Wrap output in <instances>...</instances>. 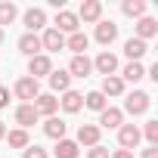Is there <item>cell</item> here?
I'll list each match as a JSON object with an SVG mask.
<instances>
[{"label": "cell", "instance_id": "cell-33", "mask_svg": "<svg viewBox=\"0 0 158 158\" xmlns=\"http://www.w3.org/2000/svg\"><path fill=\"white\" fill-rule=\"evenodd\" d=\"M6 106H10V90L0 87V109H6Z\"/></svg>", "mask_w": 158, "mask_h": 158}, {"label": "cell", "instance_id": "cell-6", "mask_svg": "<svg viewBox=\"0 0 158 158\" xmlns=\"http://www.w3.org/2000/svg\"><path fill=\"white\" fill-rule=\"evenodd\" d=\"M139 139H143V133H139L136 124H121V127H118V143H121V149L133 152V149L139 146Z\"/></svg>", "mask_w": 158, "mask_h": 158}, {"label": "cell", "instance_id": "cell-12", "mask_svg": "<svg viewBox=\"0 0 158 158\" xmlns=\"http://www.w3.org/2000/svg\"><path fill=\"white\" fill-rule=\"evenodd\" d=\"M40 47H44L47 53H59V50H65V34H59L56 28H44V34H40Z\"/></svg>", "mask_w": 158, "mask_h": 158}, {"label": "cell", "instance_id": "cell-4", "mask_svg": "<svg viewBox=\"0 0 158 158\" xmlns=\"http://www.w3.org/2000/svg\"><path fill=\"white\" fill-rule=\"evenodd\" d=\"M50 71H53V59H50L47 53H40V56H31V59H28V77L40 81V77H47Z\"/></svg>", "mask_w": 158, "mask_h": 158}, {"label": "cell", "instance_id": "cell-10", "mask_svg": "<svg viewBox=\"0 0 158 158\" xmlns=\"http://www.w3.org/2000/svg\"><path fill=\"white\" fill-rule=\"evenodd\" d=\"M93 68H96L102 77H109V74H118V56H115V53H109V50H102V53L93 59Z\"/></svg>", "mask_w": 158, "mask_h": 158}, {"label": "cell", "instance_id": "cell-2", "mask_svg": "<svg viewBox=\"0 0 158 158\" xmlns=\"http://www.w3.org/2000/svg\"><path fill=\"white\" fill-rule=\"evenodd\" d=\"M13 93H16V99H22V106H28V102H34L37 96H40V81H34V77H19L16 81V87H13Z\"/></svg>", "mask_w": 158, "mask_h": 158}, {"label": "cell", "instance_id": "cell-20", "mask_svg": "<svg viewBox=\"0 0 158 158\" xmlns=\"http://www.w3.org/2000/svg\"><path fill=\"white\" fill-rule=\"evenodd\" d=\"M53 155L56 158H77V155H81V146H77L74 139H56V146H53Z\"/></svg>", "mask_w": 158, "mask_h": 158}, {"label": "cell", "instance_id": "cell-7", "mask_svg": "<svg viewBox=\"0 0 158 158\" xmlns=\"http://www.w3.org/2000/svg\"><path fill=\"white\" fill-rule=\"evenodd\" d=\"M74 16H77V22H87V25L93 22V25H96V22L102 19V3H99V0H84L81 10H77Z\"/></svg>", "mask_w": 158, "mask_h": 158}, {"label": "cell", "instance_id": "cell-17", "mask_svg": "<svg viewBox=\"0 0 158 158\" xmlns=\"http://www.w3.org/2000/svg\"><path fill=\"white\" fill-rule=\"evenodd\" d=\"M87 47H90V37L84 31H74L65 37V50H71L74 56H87Z\"/></svg>", "mask_w": 158, "mask_h": 158}, {"label": "cell", "instance_id": "cell-15", "mask_svg": "<svg viewBox=\"0 0 158 158\" xmlns=\"http://www.w3.org/2000/svg\"><path fill=\"white\" fill-rule=\"evenodd\" d=\"M146 53H149V44H146V40H139V37H127V40H124V56H127L130 62H139Z\"/></svg>", "mask_w": 158, "mask_h": 158}, {"label": "cell", "instance_id": "cell-16", "mask_svg": "<svg viewBox=\"0 0 158 158\" xmlns=\"http://www.w3.org/2000/svg\"><path fill=\"white\" fill-rule=\"evenodd\" d=\"M31 106H34V112H37V115H47V118H53V115H56V109H59V99H56L53 93H40V96H37Z\"/></svg>", "mask_w": 158, "mask_h": 158}, {"label": "cell", "instance_id": "cell-11", "mask_svg": "<svg viewBox=\"0 0 158 158\" xmlns=\"http://www.w3.org/2000/svg\"><path fill=\"white\" fill-rule=\"evenodd\" d=\"M99 136H102V130L96 127V124H81L77 127V146H87V149H93V146H99Z\"/></svg>", "mask_w": 158, "mask_h": 158}, {"label": "cell", "instance_id": "cell-14", "mask_svg": "<svg viewBox=\"0 0 158 158\" xmlns=\"http://www.w3.org/2000/svg\"><path fill=\"white\" fill-rule=\"evenodd\" d=\"M47 81H50L53 93H65V90H71V74H68L65 68H53V71L47 74Z\"/></svg>", "mask_w": 158, "mask_h": 158}, {"label": "cell", "instance_id": "cell-13", "mask_svg": "<svg viewBox=\"0 0 158 158\" xmlns=\"http://www.w3.org/2000/svg\"><path fill=\"white\" fill-rule=\"evenodd\" d=\"M71 77H90V71H93V59L90 56H71V62H68V68H65Z\"/></svg>", "mask_w": 158, "mask_h": 158}, {"label": "cell", "instance_id": "cell-25", "mask_svg": "<svg viewBox=\"0 0 158 158\" xmlns=\"http://www.w3.org/2000/svg\"><path fill=\"white\" fill-rule=\"evenodd\" d=\"M99 93L109 99V96H121L124 93V81L118 74H109V77H102V87H99Z\"/></svg>", "mask_w": 158, "mask_h": 158}, {"label": "cell", "instance_id": "cell-34", "mask_svg": "<svg viewBox=\"0 0 158 158\" xmlns=\"http://www.w3.org/2000/svg\"><path fill=\"white\" fill-rule=\"evenodd\" d=\"M139 158H158V146H149V149H143V155Z\"/></svg>", "mask_w": 158, "mask_h": 158}, {"label": "cell", "instance_id": "cell-21", "mask_svg": "<svg viewBox=\"0 0 158 158\" xmlns=\"http://www.w3.org/2000/svg\"><path fill=\"white\" fill-rule=\"evenodd\" d=\"M19 50H22V53H25L28 59H31V56H40V53H44V47H40V37H37V34H28V31H25V34L19 37Z\"/></svg>", "mask_w": 158, "mask_h": 158}, {"label": "cell", "instance_id": "cell-29", "mask_svg": "<svg viewBox=\"0 0 158 158\" xmlns=\"http://www.w3.org/2000/svg\"><path fill=\"white\" fill-rule=\"evenodd\" d=\"M16 16H19V6L10 3V0H3V3H0V28H3V25H13Z\"/></svg>", "mask_w": 158, "mask_h": 158}, {"label": "cell", "instance_id": "cell-18", "mask_svg": "<svg viewBox=\"0 0 158 158\" xmlns=\"http://www.w3.org/2000/svg\"><path fill=\"white\" fill-rule=\"evenodd\" d=\"M59 106H62L68 115H77V112L84 109V93H77V90H65L62 99H59Z\"/></svg>", "mask_w": 158, "mask_h": 158}, {"label": "cell", "instance_id": "cell-1", "mask_svg": "<svg viewBox=\"0 0 158 158\" xmlns=\"http://www.w3.org/2000/svg\"><path fill=\"white\" fill-rule=\"evenodd\" d=\"M149 106H152V96H149L146 90H133V93H127V99H124V109H121V112H127V115L139 118V115H146V112H149Z\"/></svg>", "mask_w": 158, "mask_h": 158}, {"label": "cell", "instance_id": "cell-36", "mask_svg": "<svg viewBox=\"0 0 158 158\" xmlns=\"http://www.w3.org/2000/svg\"><path fill=\"white\" fill-rule=\"evenodd\" d=\"M3 136H6V124H3V121H0V139H3Z\"/></svg>", "mask_w": 158, "mask_h": 158}, {"label": "cell", "instance_id": "cell-26", "mask_svg": "<svg viewBox=\"0 0 158 158\" xmlns=\"http://www.w3.org/2000/svg\"><path fill=\"white\" fill-rule=\"evenodd\" d=\"M3 139L10 143V149H28V146H31V139H28V130H22V127L10 130V133H6Z\"/></svg>", "mask_w": 158, "mask_h": 158}, {"label": "cell", "instance_id": "cell-35", "mask_svg": "<svg viewBox=\"0 0 158 158\" xmlns=\"http://www.w3.org/2000/svg\"><path fill=\"white\" fill-rule=\"evenodd\" d=\"M109 158H133V152H127V149H115Z\"/></svg>", "mask_w": 158, "mask_h": 158}, {"label": "cell", "instance_id": "cell-37", "mask_svg": "<svg viewBox=\"0 0 158 158\" xmlns=\"http://www.w3.org/2000/svg\"><path fill=\"white\" fill-rule=\"evenodd\" d=\"M0 44H3V28H0Z\"/></svg>", "mask_w": 158, "mask_h": 158}, {"label": "cell", "instance_id": "cell-32", "mask_svg": "<svg viewBox=\"0 0 158 158\" xmlns=\"http://www.w3.org/2000/svg\"><path fill=\"white\" fill-rule=\"evenodd\" d=\"M109 155H112V152H109L102 143H99V146H93V149L87 152V158H109Z\"/></svg>", "mask_w": 158, "mask_h": 158}, {"label": "cell", "instance_id": "cell-19", "mask_svg": "<svg viewBox=\"0 0 158 158\" xmlns=\"http://www.w3.org/2000/svg\"><path fill=\"white\" fill-rule=\"evenodd\" d=\"M133 37H139V40H149V37H155L158 34V22L152 19V16H143V19H136V25H133Z\"/></svg>", "mask_w": 158, "mask_h": 158}, {"label": "cell", "instance_id": "cell-8", "mask_svg": "<svg viewBox=\"0 0 158 158\" xmlns=\"http://www.w3.org/2000/svg\"><path fill=\"white\" fill-rule=\"evenodd\" d=\"M22 22H25V28H28V34H37L40 28H47V13H44L40 6H31V10H25V16H22Z\"/></svg>", "mask_w": 158, "mask_h": 158}, {"label": "cell", "instance_id": "cell-28", "mask_svg": "<svg viewBox=\"0 0 158 158\" xmlns=\"http://www.w3.org/2000/svg\"><path fill=\"white\" fill-rule=\"evenodd\" d=\"M84 106H87L90 112H102V109L109 106V99H106V96H102L99 90H90V93L84 96Z\"/></svg>", "mask_w": 158, "mask_h": 158}, {"label": "cell", "instance_id": "cell-22", "mask_svg": "<svg viewBox=\"0 0 158 158\" xmlns=\"http://www.w3.org/2000/svg\"><path fill=\"white\" fill-rule=\"evenodd\" d=\"M37 118H40V115L34 112V106H31V102H28V106H19V109H16V124H19L22 130L34 127V124H37Z\"/></svg>", "mask_w": 158, "mask_h": 158}, {"label": "cell", "instance_id": "cell-23", "mask_svg": "<svg viewBox=\"0 0 158 158\" xmlns=\"http://www.w3.org/2000/svg\"><path fill=\"white\" fill-rule=\"evenodd\" d=\"M118 77H121L124 84H127V81H130V84H139L143 77H146V68H143V62H127V65L121 68Z\"/></svg>", "mask_w": 158, "mask_h": 158}, {"label": "cell", "instance_id": "cell-30", "mask_svg": "<svg viewBox=\"0 0 158 158\" xmlns=\"http://www.w3.org/2000/svg\"><path fill=\"white\" fill-rule=\"evenodd\" d=\"M139 133L149 139V146H158V121H146V127Z\"/></svg>", "mask_w": 158, "mask_h": 158}, {"label": "cell", "instance_id": "cell-31", "mask_svg": "<svg viewBox=\"0 0 158 158\" xmlns=\"http://www.w3.org/2000/svg\"><path fill=\"white\" fill-rule=\"evenodd\" d=\"M22 158H50V155L40 146H28V149H22Z\"/></svg>", "mask_w": 158, "mask_h": 158}, {"label": "cell", "instance_id": "cell-3", "mask_svg": "<svg viewBox=\"0 0 158 158\" xmlns=\"http://www.w3.org/2000/svg\"><path fill=\"white\" fill-rule=\"evenodd\" d=\"M53 28H56L59 34H74V31H81V22H77V16H74L71 10H59Z\"/></svg>", "mask_w": 158, "mask_h": 158}, {"label": "cell", "instance_id": "cell-9", "mask_svg": "<svg viewBox=\"0 0 158 158\" xmlns=\"http://www.w3.org/2000/svg\"><path fill=\"white\" fill-rule=\"evenodd\" d=\"M115 37H118V25H115L112 19H99V22H96V44L112 47Z\"/></svg>", "mask_w": 158, "mask_h": 158}, {"label": "cell", "instance_id": "cell-24", "mask_svg": "<svg viewBox=\"0 0 158 158\" xmlns=\"http://www.w3.org/2000/svg\"><path fill=\"white\" fill-rule=\"evenodd\" d=\"M65 130H68V124H65L62 118H56V115L44 121V133H47L50 139H65Z\"/></svg>", "mask_w": 158, "mask_h": 158}, {"label": "cell", "instance_id": "cell-5", "mask_svg": "<svg viewBox=\"0 0 158 158\" xmlns=\"http://www.w3.org/2000/svg\"><path fill=\"white\" fill-rule=\"evenodd\" d=\"M121 124H124V112H121L118 106H106V109L99 112V124H96L99 130H102V127H106V130H118Z\"/></svg>", "mask_w": 158, "mask_h": 158}, {"label": "cell", "instance_id": "cell-27", "mask_svg": "<svg viewBox=\"0 0 158 158\" xmlns=\"http://www.w3.org/2000/svg\"><path fill=\"white\" fill-rule=\"evenodd\" d=\"M121 10H124V16H130V19H143V16H146V0H124Z\"/></svg>", "mask_w": 158, "mask_h": 158}]
</instances>
